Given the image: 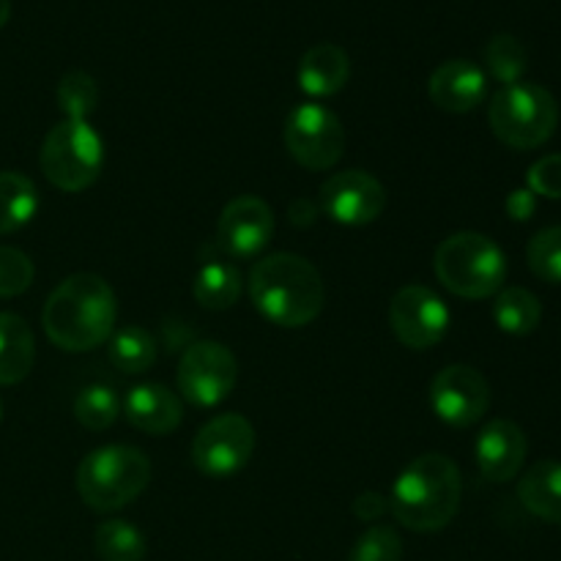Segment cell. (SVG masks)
Instances as JSON below:
<instances>
[{
  "mask_svg": "<svg viewBox=\"0 0 561 561\" xmlns=\"http://www.w3.org/2000/svg\"><path fill=\"white\" fill-rule=\"evenodd\" d=\"M121 411L137 431L148 436H164L173 433L184 420V405L175 392H170L164 383H137L126 392Z\"/></svg>",
  "mask_w": 561,
  "mask_h": 561,
  "instance_id": "cell-17",
  "label": "cell"
},
{
  "mask_svg": "<svg viewBox=\"0 0 561 561\" xmlns=\"http://www.w3.org/2000/svg\"><path fill=\"white\" fill-rule=\"evenodd\" d=\"M531 274L548 285H561V228H546L526 247Z\"/></svg>",
  "mask_w": 561,
  "mask_h": 561,
  "instance_id": "cell-29",
  "label": "cell"
},
{
  "mask_svg": "<svg viewBox=\"0 0 561 561\" xmlns=\"http://www.w3.org/2000/svg\"><path fill=\"white\" fill-rule=\"evenodd\" d=\"M431 102L444 113H471L488 96V77L477 64L466 58L444 60L427 80Z\"/></svg>",
  "mask_w": 561,
  "mask_h": 561,
  "instance_id": "cell-16",
  "label": "cell"
},
{
  "mask_svg": "<svg viewBox=\"0 0 561 561\" xmlns=\"http://www.w3.org/2000/svg\"><path fill=\"white\" fill-rule=\"evenodd\" d=\"M151 482V460L129 444L99 447L77 466V493L96 513H118Z\"/></svg>",
  "mask_w": 561,
  "mask_h": 561,
  "instance_id": "cell-4",
  "label": "cell"
},
{
  "mask_svg": "<svg viewBox=\"0 0 561 561\" xmlns=\"http://www.w3.org/2000/svg\"><path fill=\"white\" fill-rule=\"evenodd\" d=\"M250 299L274 327L301 329L321 316L327 305V285L307 257L277 252L252 266Z\"/></svg>",
  "mask_w": 561,
  "mask_h": 561,
  "instance_id": "cell-2",
  "label": "cell"
},
{
  "mask_svg": "<svg viewBox=\"0 0 561 561\" xmlns=\"http://www.w3.org/2000/svg\"><path fill=\"white\" fill-rule=\"evenodd\" d=\"M348 561H403V540L392 526H370L354 542Z\"/></svg>",
  "mask_w": 561,
  "mask_h": 561,
  "instance_id": "cell-30",
  "label": "cell"
},
{
  "mask_svg": "<svg viewBox=\"0 0 561 561\" xmlns=\"http://www.w3.org/2000/svg\"><path fill=\"white\" fill-rule=\"evenodd\" d=\"M463 480L453 458L425 453L411 460L394 480L389 510L411 531H442L460 510Z\"/></svg>",
  "mask_w": 561,
  "mask_h": 561,
  "instance_id": "cell-3",
  "label": "cell"
},
{
  "mask_svg": "<svg viewBox=\"0 0 561 561\" xmlns=\"http://www.w3.org/2000/svg\"><path fill=\"white\" fill-rule=\"evenodd\" d=\"M485 66L493 80H499L502 85H515L529 69V55L513 33H496L485 44Z\"/></svg>",
  "mask_w": 561,
  "mask_h": 561,
  "instance_id": "cell-26",
  "label": "cell"
},
{
  "mask_svg": "<svg viewBox=\"0 0 561 561\" xmlns=\"http://www.w3.org/2000/svg\"><path fill=\"white\" fill-rule=\"evenodd\" d=\"M118 321V301L107 279L82 272L66 277L49 294L42 323L49 343L69 354L93 351L110 340Z\"/></svg>",
  "mask_w": 561,
  "mask_h": 561,
  "instance_id": "cell-1",
  "label": "cell"
},
{
  "mask_svg": "<svg viewBox=\"0 0 561 561\" xmlns=\"http://www.w3.org/2000/svg\"><path fill=\"white\" fill-rule=\"evenodd\" d=\"M107 356L121 373L140 376V373L151 370L157 362V340L140 327H121L110 334Z\"/></svg>",
  "mask_w": 561,
  "mask_h": 561,
  "instance_id": "cell-24",
  "label": "cell"
},
{
  "mask_svg": "<svg viewBox=\"0 0 561 561\" xmlns=\"http://www.w3.org/2000/svg\"><path fill=\"white\" fill-rule=\"evenodd\" d=\"M493 321L504 334L526 337L535 332L542 321V305L531 290L526 288H502L493 301Z\"/></svg>",
  "mask_w": 561,
  "mask_h": 561,
  "instance_id": "cell-23",
  "label": "cell"
},
{
  "mask_svg": "<svg viewBox=\"0 0 561 561\" xmlns=\"http://www.w3.org/2000/svg\"><path fill=\"white\" fill-rule=\"evenodd\" d=\"M75 416L88 431H107L121 416V398L107 383H91L75 400Z\"/></svg>",
  "mask_w": 561,
  "mask_h": 561,
  "instance_id": "cell-27",
  "label": "cell"
},
{
  "mask_svg": "<svg viewBox=\"0 0 561 561\" xmlns=\"http://www.w3.org/2000/svg\"><path fill=\"white\" fill-rule=\"evenodd\" d=\"M389 510V499L381 493H362L354 502V513L359 520H378Z\"/></svg>",
  "mask_w": 561,
  "mask_h": 561,
  "instance_id": "cell-34",
  "label": "cell"
},
{
  "mask_svg": "<svg viewBox=\"0 0 561 561\" xmlns=\"http://www.w3.org/2000/svg\"><path fill=\"white\" fill-rule=\"evenodd\" d=\"M33 261L16 247L0 244V299H14L33 285Z\"/></svg>",
  "mask_w": 561,
  "mask_h": 561,
  "instance_id": "cell-31",
  "label": "cell"
},
{
  "mask_svg": "<svg viewBox=\"0 0 561 561\" xmlns=\"http://www.w3.org/2000/svg\"><path fill=\"white\" fill-rule=\"evenodd\" d=\"M436 277L449 294L460 299H491L507 279V257L488 236L463 230L436 247Z\"/></svg>",
  "mask_w": 561,
  "mask_h": 561,
  "instance_id": "cell-5",
  "label": "cell"
},
{
  "mask_svg": "<svg viewBox=\"0 0 561 561\" xmlns=\"http://www.w3.org/2000/svg\"><path fill=\"white\" fill-rule=\"evenodd\" d=\"M36 362V340L25 318L0 312V387L25 381Z\"/></svg>",
  "mask_w": 561,
  "mask_h": 561,
  "instance_id": "cell-19",
  "label": "cell"
},
{
  "mask_svg": "<svg viewBox=\"0 0 561 561\" xmlns=\"http://www.w3.org/2000/svg\"><path fill=\"white\" fill-rule=\"evenodd\" d=\"M449 307L425 285H405L389 301V327L405 348L425 351L442 343L449 332Z\"/></svg>",
  "mask_w": 561,
  "mask_h": 561,
  "instance_id": "cell-11",
  "label": "cell"
},
{
  "mask_svg": "<svg viewBox=\"0 0 561 561\" xmlns=\"http://www.w3.org/2000/svg\"><path fill=\"white\" fill-rule=\"evenodd\" d=\"M38 211V192L27 175L3 170L0 173V236L25 228Z\"/></svg>",
  "mask_w": 561,
  "mask_h": 561,
  "instance_id": "cell-22",
  "label": "cell"
},
{
  "mask_svg": "<svg viewBox=\"0 0 561 561\" xmlns=\"http://www.w3.org/2000/svg\"><path fill=\"white\" fill-rule=\"evenodd\" d=\"M518 499L531 515L561 526V460H540L518 485Z\"/></svg>",
  "mask_w": 561,
  "mask_h": 561,
  "instance_id": "cell-20",
  "label": "cell"
},
{
  "mask_svg": "<svg viewBox=\"0 0 561 561\" xmlns=\"http://www.w3.org/2000/svg\"><path fill=\"white\" fill-rule=\"evenodd\" d=\"M526 184L537 197L561 201V153H548L529 168Z\"/></svg>",
  "mask_w": 561,
  "mask_h": 561,
  "instance_id": "cell-32",
  "label": "cell"
},
{
  "mask_svg": "<svg viewBox=\"0 0 561 561\" xmlns=\"http://www.w3.org/2000/svg\"><path fill=\"white\" fill-rule=\"evenodd\" d=\"M285 148L307 170H329L345 151V129L337 115L318 102L296 104L285 118Z\"/></svg>",
  "mask_w": 561,
  "mask_h": 561,
  "instance_id": "cell-9",
  "label": "cell"
},
{
  "mask_svg": "<svg viewBox=\"0 0 561 561\" xmlns=\"http://www.w3.org/2000/svg\"><path fill=\"white\" fill-rule=\"evenodd\" d=\"M192 294L206 310H230L241 296L239 268L222 257H208L192 279Z\"/></svg>",
  "mask_w": 561,
  "mask_h": 561,
  "instance_id": "cell-21",
  "label": "cell"
},
{
  "mask_svg": "<svg viewBox=\"0 0 561 561\" xmlns=\"http://www.w3.org/2000/svg\"><path fill=\"white\" fill-rule=\"evenodd\" d=\"M255 427L241 414H219L197 431L192 463L211 480H225L244 469L255 455Z\"/></svg>",
  "mask_w": 561,
  "mask_h": 561,
  "instance_id": "cell-10",
  "label": "cell"
},
{
  "mask_svg": "<svg viewBox=\"0 0 561 561\" xmlns=\"http://www.w3.org/2000/svg\"><path fill=\"white\" fill-rule=\"evenodd\" d=\"M0 420H3V400H0Z\"/></svg>",
  "mask_w": 561,
  "mask_h": 561,
  "instance_id": "cell-36",
  "label": "cell"
},
{
  "mask_svg": "<svg viewBox=\"0 0 561 561\" xmlns=\"http://www.w3.org/2000/svg\"><path fill=\"white\" fill-rule=\"evenodd\" d=\"M431 409L453 427H471L491 409L485 376L469 365H449L431 383Z\"/></svg>",
  "mask_w": 561,
  "mask_h": 561,
  "instance_id": "cell-13",
  "label": "cell"
},
{
  "mask_svg": "<svg viewBox=\"0 0 561 561\" xmlns=\"http://www.w3.org/2000/svg\"><path fill=\"white\" fill-rule=\"evenodd\" d=\"M526 433L510 420H493L480 431L474 444L477 466L488 482H510L520 474L526 460Z\"/></svg>",
  "mask_w": 561,
  "mask_h": 561,
  "instance_id": "cell-15",
  "label": "cell"
},
{
  "mask_svg": "<svg viewBox=\"0 0 561 561\" xmlns=\"http://www.w3.org/2000/svg\"><path fill=\"white\" fill-rule=\"evenodd\" d=\"M351 77V60L343 47L332 42L316 44L299 60L296 80L299 88L312 99H329L345 88Z\"/></svg>",
  "mask_w": 561,
  "mask_h": 561,
  "instance_id": "cell-18",
  "label": "cell"
},
{
  "mask_svg": "<svg viewBox=\"0 0 561 561\" xmlns=\"http://www.w3.org/2000/svg\"><path fill=\"white\" fill-rule=\"evenodd\" d=\"M55 99L66 121H88L99 104V85L88 71L71 69L60 77Z\"/></svg>",
  "mask_w": 561,
  "mask_h": 561,
  "instance_id": "cell-28",
  "label": "cell"
},
{
  "mask_svg": "<svg viewBox=\"0 0 561 561\" xmlns=\"http://www.w3.org/2000/svg\"><path fill=\"white\" fill-rule=\"evenodd\" d=\"M491 129L504 146L531 151L546 146L559 126V104L551 91L535 82L504 85L488 107Z\"/></svg>",
  "mask_w": 561,
  "mask_h": 561,
  "instance_id": "cell-6",
  "label": "cell"
},
{
  "mask_svg": "<svg viewBox=\"0 0 561 561\" xmlns=\"http://www.w3.org/2000/svg\"><path fill=\"white\" fill-rule=\"evenodd\" d=\"M96 553L102 561H142L148 542L135 524L110 518L96 529Z\"/></svg>",
  "mask_w": 561,
  "mask_h": 561,
  "instance_id": "cell-25",
  "label": "cell"
},
{
  "mask_svg": "<svg viewBox=\"0 0 561 561\" xmlns=\"http://www.w3.org/2000/svg\"><path fill=\"white\" fill-rule=\"evenodd\" d=\"M504 208H507V214L515 222H526V219H531V214L537 211V195L531 190H515L510 192Z\"/></svg>",
  "mask_w": 561,
  "mask_h": 561,
  "instance_id": "cell-33",
  "label": "cell"
},
{
  "mask_svg": "<svg viewBox=\"0 0 561 561\" xmlns=\"http://www.w3.org/2000/svg\"><path fill=\"white\" fill-rule=\"evenodd\" d=\"M9 16H11V0H0V27L9 22Z\"/></svg>",
  "mask_w": 561,
  "mask_h": 561,
  "instance_id": "cell-35",
  "label": "cell"
},
{
  "mask_svg": "<svg viewBox=\"0 0 561 561\" xmlns=\"http://www.w3.org/2000/svg\"><path fill=\"white\" fill-rule=\"evenodd\" d=\"M42 173L64 192H82L104 170V140L91 121H60L47 131L42 146Z\"/></svg>",
  "mask_w": 561,
  "mask_h": 561,
  "instance_id": "cell-7",
  "label": "cell"
},
{
  "mask_svg": "<svg viewBox=\"0 0 561 561\" xmlns=\"http://www.w3.org/2000/svg\"><path fill=\"white\" fill-rule=\"evenodd\" d=\"M321 208L332 222L345 228H365L387 208V190L365 170L334 173L321 186Z\"/></svg>",
  "mask_w": 561,
  "mask_h": 561,
  "instance_id": "cell-12",
  "label": "cell"
},
{
  "mask_svg": "<svg viewBox=\"0 0 561 561\" xmlns=\"http://www.w3.org/2000/svg\"><path fill=\"white\" fill-rule=\"evenodd\" d=\"M274 211L266 201L255 195L233 197L222 208L217 222L219 250L236 261H250L261 255L274 239Z\"/></svg>",
  "mask_w": 561,
  "mask_h": 561,
  "instance_id": "cell-14",
  "label": "cell"
},
{
  "mask_svg": "<svg viewBox=\"0 0 561 561\" xmlns=\"http://www.w3.org/2000/svg\"><path fill=\"white\" fill-rule=\"evenodd\" d=\"M175 381L186 403L197 409H214L225 403L239 383V359L228 345L201 340L184 351Z\"/></svg>",
  "mask_w": 561,
  "mask_h": 561,
  "instance_id": "cell-8",
  "label": "cell"
}]
</instances>
